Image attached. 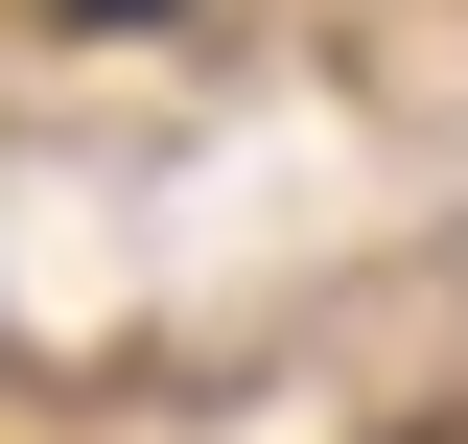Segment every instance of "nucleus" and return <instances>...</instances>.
Segmentation results:
<instances>
[{"label": "nucleus", "instance_id": "1", "mask_svg": "<svg viewBox=\"0 0 468 444\" xmlns=\"http://www.w3.org/2000/svg\"><path fill=\"white\" fill-rule=\"evenodd\" d=\"M94 24H165V0H94Z\"/></svg>", "mask_w": 468, "mask_h": 444}, {"label": "nucleus", "instance_id": "2", "mask_svg": "<svg viewBox=\"0 0 468 444\" xmlns=\"http://www.w3.org/2000/svg\"><path fill=\"white\" fill-rule=\"evenodd\" d=\"M445 444H468V421H445Z\"/></svg>", "mask_w": 468, "mask_h": 444}]
</instances>
